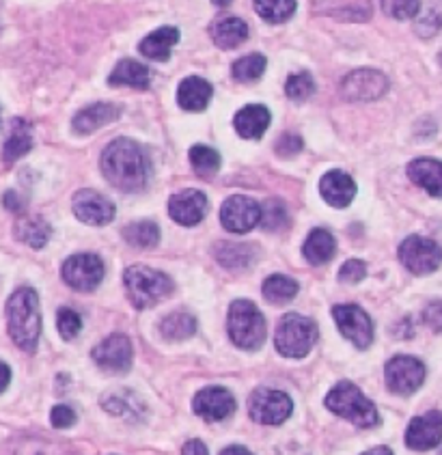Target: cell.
Masks as SVG:
<instances>
[{
  "label": "cell",
  "mask_w": 442,
  "mask_h": 455,
  "mask_svg": "<svg viewBox=\"0 0 442 455\" xmlns=\"http://www.w3.org/2000/svg\"><path fill=\"white\" fill-rule=\"evenodd\" d=\"M101 173L106 181L121 192H141L151 175L145 149L132 139H117L101 151Z\"/></svg>",
  "instance_id": "1"
},
{
  "label": "cell",
  "mask_w": 442,
  "mask_h": 455,
  "mask_svg": "<svg viewBox=\"0 0 442 455\" xmlns=\"http://www.w3.org/2000/svg\"><path fill=\"white\" fill-rule=\"evenodd\" d=\"M7 326L13 343L24 352L37 350L42 335V311L39 296L30 287H20L7 300Z\"/></svg>",
  "instance_id": "2"
},
{
  "label": "cell",
  "mask_w": 442,
  "mask_h": 455,
  "mask_svg": "<svg viewBox=\"0 0 442 455\" xmlns=\"http://www.w3.org/2000/svg\"><path fill=\"white\" fill-rule=\"evenodd\" d=\"M326 408L339 417L348 419L358 427H375L380 423V414L375 411L374 402L365 397L357 384L342 382L326 395Z\"/></svg>",
  "instance_id": "3"
},
{
  "label": "cell",
  "mask_w": 442,
  "mask_h": 455,
  "mask_svg": "<svg viewBox=\"0 0 442 455\" xmlns=\"http://www.w3.org/2000/svg\"><path fill=\"white\" fill-rule=\"evenodd\" d=\"M125 291L136 308H149L171 296L173 281L149 266H130L124 275Z\"/></svg>",
  "instance_id": "4"
},
{
  "label": "cell",
  "mask_w": 442,
  "mask_h": 455,
  "mask_svg": "<svg viewBox=\"0 0 442 455\" xmlns=\"http://www.w3.org/2000/svg\"><path fill=\"white\" fill-rule=\"evenodd\" d=\"M227 331L231 341L242 350H259L266 341V320L251 300H236L229 308Z\"/></svg>",
  "instance_id": "5"
},
{
  "label": "cell",
  "mask_w": 442,
  "mask_h": 455,
  "mask_svg": "<svg viewBox=\"0 0 442 455\" xmlns=\"http://www.w3.org/2000/svg\"><path fill=\"white\" fill-rule=\"evenodd\" d=\"M317 337V323L309 320V317L298 315V313H289L278 323L277 335H274V346H277L278 354H283V356L302 358L311 352Z\"/></svg>",
  "instance_id": "6"
},
{
  "label": "cell",
  "mask_w": 442,
  "mask_h": 455,
  "mask_svg": "<svg viewBox=\"0 0 442 455\" xmlns=\"http://www.w3.org/2000/svg\"><path fill=\"white\" fill-rule=\"evenodd\" d=\"M293 403L287 393L277 388H255L248 397V412L251 419L263 426H281L292 417Z\"/></svg>",
  "instance_id": "7"
},
{
  "label": "cell",
  "mask_w": 442,
  "mask_h": 455,
  "mask_svg": "<svg viewBox=\"0 0 442 455\" xmlns=\"http://www.w3.org/2000/svg\"><path fill=\"white\" fill-rule=\"evenodd\" d=\"M399 261L416 276L431 275L442 264V249L430 237L410 235L401 242Z\"/></svg>",
  "instance_id": "8"
},
{
  "label": "cell",
  "mask_w": 442,
  "mask_h": 455,
  "mask_svg": "<svg viewBox=\"0 0 442 455\" xmlns=\"http://www.w3.org/2000/svg\"><path fill=\"white\" fill-rule=\"evenodd\" d=\"M386 387L395 395H413L425 382V365L414 356H393L384 367Z\"/></svg>",
  "instance_id": "9"
},
{
  "label": "cell",
  "mask_w": 442,
  "mask_h": 455,
  "mask_svg": "<svg viewBox=\"0 0 442 455\" xmlns=\"http://www.w3.org/2000/svg\"><path fill=\"white\" fill-rule=\"evenodd\" d=\"M339 91L348 102H375L389 91V78L378 69H354L342 80Z\"/></svg>",
  "instance_id": "10"
},
{
  "label": "cell",
  "mask_w": 442,
  "mask_h": 455,
  "mask_svg": "<svg viewBox=\"0 0 442 455\" xmlns=\"http://www.w3.org/2000/svg\"><path fill=\"white\" fill-rule=\"evenodd\" d=\"M60 275L72 290L93 291L104 281V264L93 252H80V255H72L65 261Z\"/></svg>",
  "instance_id": "11"
},
{
  "label": "cell",
  "mask_w": 442,
  "mask_h": 455,
  "mask_svg": "<svg viewBox=\"0 0 442 455\" xmlns=\"http://www.w3.org/2000/svg\"><path fill=\"white\" fill-rule=\"evenodd\" d=\"M333 317L345 339L354 343L358 350H367L374 343V322L358 305H337Z\"/></svg>",
  "instance_id": "12"
},
{
  "label": "cell",
  "mask_w": 442,
  "mask_h": 455,
  "mask_svg": "<svg viewBox=\"0 0 442 455\" xmlns=\"http://www.w3.org/2000/svg\"><path fill=\"white\" fill-rule=\"evenodd\" d=\"M261 205L255 199L244 195L229 196L221 207V222L231 234H248L259 225Z\"/></svg>",
  "instance_id": "13"
},
{
  "label": "cell",
  "mask_w": 442,
  "mask_h": 455,
  "mask_svg": "<svg viewBox=\"0 0 442 455\" xmlns=\"http://www.w3.org/2000/svg\"><path fill=\"white\" fill-rule=\"evenodd\" d=\"M93 361L108 373L130 371L132 363H134V350H132L130 339L125 335L106 337L100 346L93 347Z\"/></svg>",
  "instance_id": "14"
},
{
  "label": "cell",
  "mask_w": 442,
  "mask_h": 455,
  "mask_svg": "<svg viewBox=\"0 0 442 455\" xmlns=\"http://www.w3.org/2000/svg\"><path fill=\"white\" fill-rule=\"evenodd\" d=\"M236 397L222 387L203 388V391L197 393L195 399H192V411L210 423L225 421V419H229L236 412Z\"/></svg>",
  "instance_id": "15"
},
{
  "label": "cell",
  "mask_w": 442,
  "mask_h": 455,
  "mask_svg": "<svg viewBox=\"0 0 442 455\" xmlns=\"http://www.w3.org/2000/svg\"><path fill=\"white\" fill-rule=\"evenodd\" d=\"M72 207H74L76 219L93 227L108 225V222L115 219V212H117L113 201L106 199V196L100 195V192L89 190V188L76 192Z\"/></svg>",
  "instance_id": "16"
},
{
  "label": "cell",
  "mask_w": 442,
  "mask_h": 455,
  "mask_svg": "<svg viewBox=\"0 0 442 455\" xmlns=\"http://www.w3.org/2000/svg\"><path fill=\"white\" fill-rule=\"evenodd\" d=\"M442 441V412L431 411L423 417H414L406 429V444L413 451H430Z\"/></svg>",
  "instance_id": "17"
},
{
  "label": "cell",
  "mask_w": 442,
  "mask_h": 455,
  "mask_svg": "<svg viewBox=\"0 0 442 455\" xmlns=\"http://www.w3.org/2000/svg\"><path fill=\"white\" fill-rule=\"evenodd\" d=\"M207 214V196L201 190L188 188L177 192L169 199V216L177 225L195 227L205 219Z\"/></svg>",
  "instance_id": "18"
},
{
  "label": "cell",
  "mask_w": 442,
  "mask_h": 455,
  "mask_svg": "<svg viewBox=\"0 0 442 455\" xmlns=\"http://www.w3.org/2000/svg\"><path fill=\"white\" fill-rule=\"evenodd\" d=\"M121 117L119 106L110 102H95L86 108L80 110L72 121V128L76 134H93L95 130L104 128V125L113 124Z\"/></svg>",
  "instance_id": "19"
},
{
  "label": "cell",
  "mask_w": 442,
  "mask_h": 455,
  "mask_svg": "<svg viewBox=\"0 0 442 455\" xmlns=\"http://www.w3.org/2000/svg\"><path fill=\"white\" fill-rule=\"evenodd\" d=\"M319 192L328 205L348 207L357 196V184L343 171H328L319 181Z\"/></svg>",
  "instance_id": "20"
},
{
  "label": "cell",
  "mask_w": 442,
  "mask_h": 455,
  "mask_svg": "<svg viewBox=\"0 0 442 455\" xmlns=\"http://www.w3.org/2000/svg\"><path fill=\"white\" fill-rule=\"evenodd\" d=\"M270 110L261 104H248L244 106L242 110H237L236 119H233V125H236L237 134L242 139H261L266 134V130L270 128Z\"/></svg>",
  "instance_id": "21"
},
{
  "label": "cell",
  "mask_w": 442,
  "mask_h": 455,
  "mask_svg": "<svg viewBox=\"0 0 442 455\" xmlns=\"http://www.w3.org/2000/svg\"><path fill=\"white\" fill-rule=\"evenodd\" d=\"M214 89L207 80L199 78V76H190V78L181 80L180 89H177V102L188 113H201L207 108Z\"/></svg>",
  "instance_id": "22"
},
{
  "label": "cell",
  "mask_w": 442,
  "mask_h": 455,
  "mask_svg": "<svg viewBox=\"0 0 442 455\" xmlns=\"http://www.w3.org/2000/svg\"><path fill=\"white\" fill-rule=\"evenodd\" d=\"M110 87H132L145 91L151 84L149 68L134 59H124L115 65V69L108 76Z\"/></svg>",
  "instance_id": "23"
},
{
  "label": "cell",
  "mask_w": 442,
  "mask_h": 455,
  "mask_svg": "<svg viewBox=\"0 0 442 455\" xmlns=\"http://www.w3.org/2000/svg\"><path fill=\"white\" fill-rule=\"evenodd\" d=\"M408 177L428 195L442 199V162L434 158H419L408 164Z\"/></svg>",
  "instance_id": "24"
},
{
  "label": "cell",
  "mask_w": 442,
  "mask_h": 455,
  "mask_svg": "<svg viewBox=\"0 0 442 455\" xmlns=\"http://www.w3.org/2000/svg\"><path fill=\"white\" fill-rule=\"evenodd\" d=\"M210 35L221 50H233L248 39V24L236 15H227L212 24Z\"/></svg>",
  "instance_id": "25"
},
{
  "label": "cell",
  "mask_w": 442,
  "mask_h": 455,
  "mask_svg": "<svg viewBox=\"0 0 442 455\" xmlns=\"http://www.w3.org/2000/svg\"><path fill=\"white\" fill-rule=\"evenodd\" d=\"M101 406L115 417H124L128 421L143 417L145 414V402L136 395L130 388H119V391H110L101 397Z\"/></svg>",
  "instance_id": "26"
},
{
  "label": "cell",
  "mask_w": 442,
  "mask_h": 455,
  "mask_svg": "<svg viewBox=\"0 0 442 455\" xmlns=\"http://www.w3.org/2000/svg\"><path fill=\"white\" fill-rule=\"evenodd\" d=\"M30 149H33V128H30L28 121L13 119L12 130H9L7 140L3 145L4 164H13V162L24 158Z\"/></svg>",
  "instance_id": "27"
},
{
  "label": "cell",
  "mask_w": 442,
  "mask_h": 455,
  "mask_svg": "<svg viewBox=\"0 0 442 455\" xmlns=\"http://www.w3.org/2000/svg\"><path fill=\"white\" fill-rule=\"evenodd\" d=\"M180 42V30L175 27H162L147 35L139 44V52L149 60H169L173 45Z\"/></svg>",
  "instance_id": "28"
},
{
  "label": "cell",
  "mask_w": 442,
  "mask_h": 455,
  "mask_svg": "<svg viewBox=\"0 0 442 455\" xmlns=\"http://www.w3.org/2000/svg\"><path fill=\"white\" fill-rule=\"evenodd\" d=\"M216 261L227 270H246L257 259V249L253 244H236V242H218L214 244Z\"/></svg>",
  "instance_id": "29"
},
{
  "label": "cell",
  "mask_w": 442,
  "mask_h": 455,
  "mask_svg": "<svg viewBox=\"0 0 442 455\" xmlns=\"http://www.w3.org/2000/svg\"><path fill=\"white\" fill-rule=\"evenodd\" d=\"M334 252H337V242H334L333 234L326 229H313L302 246L304 259L311 266L328 264L334 257Z\"/></svg>",
  "instance_id": "30"
},
{
  "label": "cell",
  "mask_w": 442,
  "mask_h": 455,
  "mask_svg": "<svg viewBox=\"0 0 442 455\" xmlns=\"http://www.w3.org/2000/svg\"><path fill=\"white\" fill-rule=\"evenodd\" d=\"M50 235H52V229L42 216H24L15 222V237L28 244L30 249H44Z\"/></svg>",
  "instance_id": "31"
},
{
  "label": "cell",
  "mask_w": 442,
  "mask_h": 455,
  "mask_svg": "<svg viewBox=\"0 0 442 455\" xmlns=\"http://www.w3.org/2000/svg\"><path fill=\"white\" fill-rule=\"evenodd\" d=\"M261 294L270 305H287L298 294V283L285 275H272L263 281Z\"/></svg>",
  "instance_id": "32"
},
{
  "label": "cell",
  "mask_w": 442,
  "mask_h": 455,
  "mask_svg": "<svg viewBox=\"0 0 442 455\" xmlns=\"http://www.w3.org/2000/svg\"><path fill=\"white\" fill-rule=\"evenodd\" d=\"M121 235L134 249H154V246H157V242H160V229L151 220L132 222V225L121 231Z\"/></svg>",
  "instance_id": "33"
},
{
  "label": "cell",
  "mask_w": 442,
  "mask_h": 455,
  "mask_svg": "<svg viewBox=\"0 0 442 455\" xmlns=\"http://www.w3.org/2000/svg\"><path fill=\"white\" fill-rule=\"evenodd\" d=\"M160 332L171 341H181V339L192 337L197 332V320L186 311H175L166 315L160 323Z\"/></svg>",
  "instance_id": "34"
},
{
  "label": "cell",
  "mask_w": 442,
  "mask_h": 455,
  "mask_svg": "<svg viewBox=\"0 0 442 455\" xmlns=\"http://www.w3.org/2000/svg\"><path fill=\"white\" fill-rule=\"evenodd\" d=\"M255 12L270 24H283L296 13V0H253Z\"/></svg>",
  "instance_id": "35"
},
{
  "label": "cell",
  "mask_w": 442,
  "mask_h": 455,
  "mask_svg": "<svg viewBox=\"0 0 442 455\" xmlns=\"http://www.w3.org/2000/svg\"><path fill=\"white\" fill-rule=\"evenodd\" d=\"M13 455H78L72 447L42 438H24L13 447Z\"/></svg>",
  "instance_id": "36"
},
{
  "label": "cell",
  "mask_w": 442,
  "mask_h": 455,
  "mask_svg": "<svg viewBox=\"0 0 442 455\" xmlns=\"http://www.w3.org/2000/svg\"><path fill=\"white\" fill-rule=\"evenodd\" d=\"M259 225L261 229L272 231H283L289 225V212L287 205L283 204L281 199H268L266 204L261 205V216H259Z\"/></svg>",
  "instance_id": "37"
},
{
  "label": "cell",
  "mask_w": 442,
  "mask_h": 455,
  "mask_svg": "<svg viewBox=\"0 0 442 455\" xmlns=\"http://www.w3.org/2000/svg\"><path fill=\"white\" fill-rule=\"evenodd\" d=\"M188 158H190L192 169L201 177L216 175L218 169H221V154L216 149L207 148V145H195V148H190Z\"/></svg>",
  "instance_id": "38"
},
{
  "label": "cell",
  "mask_w": 442,
  "mask_h": 455,
  "mask_svg": "<svg viewBox=\"0 0 442 455\" xmlns=\"http://www.w3.org/2000/svg\"><path fill=\"white\" fill-rule=\"evenodd\" d=\"M268 68V60L263 54H246V57L237 59L236 63H233V78L240 80V83H255L263 76Z\"/></svg>",
  "instance_id": "39"
},
{
  "label": "cell",
  "mask_w": 442,
  "mask_h": 455,
  "mask_svg": "<svg viewBox=\"0 0 442 455\" xmlns=\"http://www.w3.org/2000/svg\"><path fill=\"white\" fill-rule=\"evenodd\" d=\"M285 93H287L289 100H293V102H304V100H309L315 93L313 76L309 72L292 74L287 78Z\"/></svg>",
  "instance_id": "40"
},
{
  "label": "cell",
  "mask_w": 442,
  "mask_h": 455,
  "mask_svg": "<svg viewBox=\"0 0 442 455\" xmlns=\"http://www.w3.org/2000/svg\"><path fill=\"white\" fill-rule=\"evenodd\" d=\"M382 12L395 20H413L421 12V0H380Z\"/></svg>",
  "instance_id": "41"
},
{
  "label": "cell",
  "mask_w": 442,
  "mask_h": 455,
  "mask_svg": "<svg viewBox=\"0 0 442 455\" xmlns=\"http://www.w3.org/2000/svg\"><path fill=\"white\" fill-rule=\"evenodd\" d=\"M57 326L63 339H74L78 337V332L83 331V317L74 311V308H60L57 315Z\"/></svg>",
  "instance_id": "42"
},
{
  "label": "cell",
  "mask_w": 442,
  "mask_h": 455,
  "mask_svg": "<svg viewBox=\"0 0 442 455\" xmlns=\"http://www.w3.org/2000/svg\"><path fill=\"white\" fill-rule=\"evenodd\" d=\"M367 276V266H365V261L360 259H350L345 261L342 266V270H339V281L342 283H348V285H357Z\"/></svg>",
  "instance_id": "43"
},
{
  "label": "cell",
  "mask_w": 442,
  "mask_h": 455,
  "mask_svg": "<svg viewBox=\"0 0 442 455\" xmlns=\"http://www.w3.org/2000/svg\"><path fill=\"white\" fill-rule=\"evenodd\" d=\"M302 139H300L298 134H283L281 139L277 140V154L281 156V158H293V156L300 154L302 151Z\"/></svg>",
  "instance_id": "44"
},
{
  "label": "cell",
  "mask_w": 442,
  "mask_h": 455,
  "mask_svg": "<svg viewBox=\"0 0 442 455\" xmlns=\"http://www.w3.org/2000/svg\"><path fill=\"white\" fill-rule=\"evenodd\" d=\"M50 421L57 429H65V427H72L76 423V412L72 406H65V403H59V406L52 408L50 412Z\"/></svg>",
  "instance_id": "45"
},
{
  "label": "cell",
  "mask_w": 442,
  "mask_h": 455,
  "mask_svg": "<svg viewBox=\"0 0 442 455\" xmlns=\"http://www.w3.org/2000/svg\"><path fill=\"white\" fill-rule=\"evenodd\" d=\"M423 322L428 323L434 332H442V300L430 302L423 311Z\"/></svg>",
  "instance_id": "46"
},
{
  "label": "cell",
  "mask_w": 442,
  "mask_h": 455,
  "mask_svg": "<svg viewBox=\"0 0 442 455\" xmlns=\"http://www.w3.org/2000/svg\"><path fill=\"white\" fill-rule=\"evenodd\" d=\"M3 204H4V207H7L9 212H13V214H22V212H24V204H22V199H20L18 192H13V190L4 192Z\"/></svg>",
  "instance_id": "47"
},
{
  "label": "cell",
  "mask_w": 442,
  "mask_h": 455,
  "mask_svg": "<svg viewBox=\"0 0 442 455\" xmlns=\"http://www.w3.org/2000/svg\"><path fill=\"white\" fill-rule=\"evenodd\" d=\"M181 455H210L207 453V447L201 441H188L184 444V451Z\"/></svg>",
  "instance_id": "48"
},
{
  "label": "cell",
  "mask_w": 442,
  "mask_h": 455,
  "mask_svg": "<svg viewBox=\"0 0 442 455\" xmlns=\"http://www.w3.org/2000/svg\"><path fill=\"white\" fill-rule=\"evenodd\" d=\"M9 382H12V369L0 361V393L9 387Z\"/></svg>",
  "instance_id": "49"
},
{
  "label": "cell",
  "mask_w": 442,
  "mask_h": 455,
  "mask_svg": "<svg viewBox=\"0 0 442 455\" xmlns=\"http://www.w3.org/2000/svg\"><path fill=\"white\" fill-rule=\"evenodd\" d=\"M221 455H253V453L248 451L246 447H242V444H231V447L222 449Z\"/></svg>",
  "instance_id": "50"
},
{
  "label": "cell",
  "mask_w": 442,
  "mask_h": 455,
  "mask_svg": "<svg viewBox=\"0 0 442 455\" xmlns=\"http://www.w3.org/2000/svg\"><path fill=\"white\" fill-rule=\"evenodd\" d=\"M363 455H395L390 451L389 447H375V449H369V451H365Z\"/></svg>",
  "instance_id": "51"
},
{
  "label": "cell",
  "mask_w": 442,
  "mask_h": 455,
  "mask_svg": "<svg viewBox=\"0 0 442 455\" xmlns=\"http://www.w3.org/2000/svg\"><path fill=\"white\" fill-rule=\"evenodd\" d=\"M212 3H214L216 7H229V4H231L233 0H212Z\"/></svg>",
  "instance_id": "52"
},
{
  "label": "cell",
  "mask_w": 442,
  "mask_h": 455,
  "mask_svg": "<svg viewBox=\"0 0 442 455\" xmlns=\"http://www.w3.org/2000/svg\"><path fill=\"white\" fill-rule=\"evenodd\" d=\"M440 455H442V453H440Z\"/></svg>",
  "instance_id": "53"
}]
</instances>
